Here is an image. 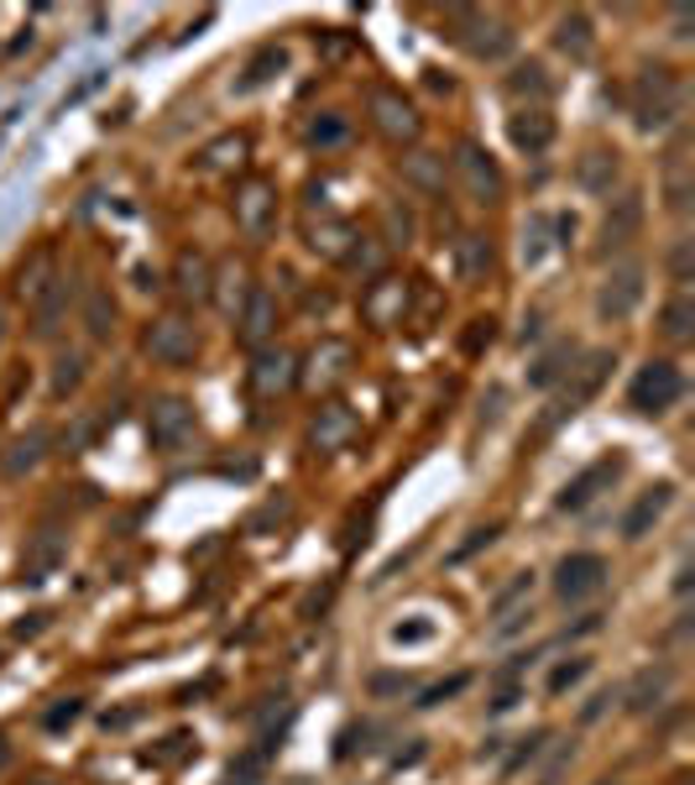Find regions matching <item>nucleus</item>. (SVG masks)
Listing matches in <instances>:
<instances>
[{
	"instance_id": "1",
	"label": "nucleus",
	"mask_w": 695,
	"mask_h": 785,
	"mask_svg": "<svg viewBox=\"0 0 695 785\" xmlns=\"http://www.w3.org/2000/svg\"><path fill=\"white\" fill-rule=\"evenodd\" d=\"M680 105H685V89H680L675 68H643L633 79V121L638 131H659V126H670L680 116Z\"/></svg>"
},
{
	"instance_id": "2",
	"label": "nucleus",
	"mask_w": 695,
	"mask_h": 785,
	"mask_svg": "<svg viewBox=\"0 0 695 785\" xmlns=\"http://www.w3.org/2000/svg\"><path fill=\"white\" fill-rule=\"evenodd\" d=\"M685 393V378H680L675 362H643L633 372V383H628V409L643 414V420H659V414H670Z\"/></svg>"
},
{
	"instance_id": "3",
	"label": "nucleus",
	"mask_w": 695,
	"mask_h": 785,
	"mask_svg": "<svg viewBox=\"0 0 695 785\" xmlns=\"http://www.w3.org/2000/svg\"><path fill=\"white\" fill-rule=\"evenodd\" d=\"M450 162H456V179H460V189L471 194V204H496L507 194V179H502L496 158L481 141H456V158Z\"/></svg>"
},
{
	"instance_id": "4",
	"label": "nucleus",
	"mask_w": 695,
	"mask_h": 785,
	"mask_svg": "<svg viewBox=\"0 0 695 785\" xmlns=\"http://www.w3.org/2000/svg\"><path fill=\"white\" fill-rule=\"evenodd\" d=\"M643 283H649L643 262H617L612 273L601 278V288H596V315H601L607 325L633 320L638 304H643Z\"/></svg>"
},
{
	"instance_id": "5",
	"label": "nucleus",
	"mask_w": 695,
	"mask_h": 785,
	"mask_svg": "<svg viewBox=\"0 0 695 785\" xmlns=\"http://www.w3.org/2000/svg\"><path fill=\"white\" fill-rule=\"evenodd\" d=\"M147 357L162 367H189L199 357V330L179 315H162L147 325Z\"/></svg>"
},
{
	"instance_id": "6",
	"label": "nucleus",
	"mask_w": 695,
	"mask_h": 785,
	"mask_svg": "<svg viewBox=\"0 0 695 785\" xmlns=\"http://www.w3.org/2000/svg\"><path fill=\"white\" fill-rule=\"evenodd\" d=\"M194 403L189 399H158L147 409V435L158 450H183V445L194 441Z\"/></svg>"
},
{
	"instance_id": "7",
	"label": "nucleus",
	"mask_w": 695,
	"mask_h": 785,
	"mask_svg": "<svg viewBox=\"0 0 695 785\" xmlns=\"http://www.w3.org/2000/svg\"><path fill=\"white\" fill-rule=\"evenodd\" d=\"M607 586V561L591 555V550H576V555H565L555 565V597L559 603H580V597H591Z\"/></svg>"
},
{
	"instance_id": "8",
	"label": "nucleus",
	"mask_w": 695,
	"mask_h": 785,
	"mask_svg": "<svg viewBox=\"0 0 695 785\" xmlns=\"http://www.w3.org/2000/svg\"><path fill=\"white\" fill-rule=\"evenodd\" d=\"M278 221V189L267 179H246L236 189V225L246 236H267Z\"/></svg>"
},
{
	"instance_id": "9",
	"label": "nucleus",
	"mask_w": 695,
	"mask_h": 785,
	"mask_svg": "<svg viewBox=\"0 0 695 785\" xmlns=\"http://www.w3.org/2000/svg\"><path fill=\"white\" fill-rule=\"evenodd\" d=\"M366 110H372V121H377V131L382 137H393V141H414L418 137V110L397 89H387V84H377L372 89V100H366Z\"/></svg>"
},
{
	"instance_id": "10",
	"label": "nucleus",
	"mask_w": 695,
	"mask_h": 785,
	"mask_svg": "<svg viewBox=\"0 0 695 785\" xmlns=\"http://www.w3.org/2000/svg\"><path fill=\"white\" fill-rule=\"evenodd\" d=\"M272 330H278V299H272L267 288H252V294L240 299L236 336L246 346H267V341H272Z\"/></svg>"
},
{
	"instance_id": "11",
	"label": "nucleus",
	"mask_w": 695,
	"mask_h": 785,
	"mask_svg": "<svg viewBox=\"0 0 695 785\" xmlns=\"http://www.w3.org/2000/svg\"><path fill=\"white\" fill-rule=\"evenodd\" d=\"M617 477H622V456H607V462H596V466H586L576 482L559 492V513H580L586 503H596L601 498V487H612Z\"/></svg>"
},
{
	"instance_id": "12",
	"label": "nucleus",
	"mask_w": 695,
	"mask_h": 785,
	"mask_svg": "<svg viewBox=\"0 0 695 785\" xmlns=\"http://www.w3.org/2000/svg\"><path fill=\"white\" fill-rule=\"evenodd\" d=\"M356 362V346L351 341H319L309 351V367H303V383L309 388H335Z\"/></svg>"
},
{
	"instance_id": "13",
	"label": "nucleus",
	"mask_w": 695,
	"mask_h": 785,
	"mask_svg": "<svg viewBox=\"0 0 695 785\" xmlns=\"http://www.w3.org/2000/svg\"><path fill=\"white\" fill-rule=\"evenodd\" d=\"M507 141H513L517 152H549V141H555V116L549 110H534V105H523L517 116H507Z\"/></svg>"
},
{
	"instance_id": "14",
	"label": "nucleus",
	"mask_w": 695,
	"mask_h": 785,
	"mask_svg": "<svg viewBox=\"0 0 695 785\" xmlns=\"http://www.w3.org/2000/svg\"><path fill=\"white\" fill-rule=\"evenodd\" d=\"M670 503H675V487H670V482H654L649 492H638L633 508L622 513V540H643V534H649V529L664 519V508H670Z\"/></svg>"
},
{
	"instance_id": "15",
	"label": "nucleus",
	"mask_w": 695,
	"mask_h": 785,
	"mask_svg": "<svg viewBox=\"0 0 695 785\" xmlns=\"http://www.w3.org/2000/svg\"><path fill=\"white\" fill-rule=\"evenodd\" d=\"M617 179H622V158H617V147H591V152H580L576 183L586 189V194H612Z\"/></svg>"
},
{
	"instance_id": "16",
	"label": "nucleus",
	"mask_w": 695,
	"mask_h": 785,
	"mask_svg": "<svg viewBox=\"0 0 695 785\" xmlns=\"http://www.w3.org/2000/svg\"><path fill=\"white\" fill-rule=\"evenodd\" d=\"M638 231H643V200L622 194V200H612L607 221H601V252H617V246L638 242Z\"/></svg>"
},
{
	"instance_id": "17",
	"label": "nucleus",
	"mask_w": 695,
	"mask_h": 785,
	"mask_svg": "<svg viewBox=\"0 0 695 785\" xmlns=\"http://www.w3.org/2000/svg\"><path fill=\"white\" fill-rule=\"evenodd\" d=\"M298 383V367L288 351H257V362H252V388H257L261 399H278V393H288V388Z\"/></svg>"
},
{
	"instance_id": "18",
	"label": "nucleus",
	"mask_w": 695,
	"mask_h": 785,
	"mask_svg": "<svg viewBox=\"0 0 695 785\" xmlns=\"http://www.w3.org/2000/svg\"><path fill=\"white\" fill-rule=\"evenodd\" d=\"M351 441H356V414H351L345 403H324L314 420V450L335 456V450H345Z\"/></svg>"
},
{
	"instance_id": "19",
	"label": "nucleus",
	"mask_w": 695,
	"mask_h": 785,
	"mask_svg": "<svg viewBox=\"0 0 695 785\" xmlns=\"http://www.w3.org/2000/svg\"><path fill=\"white\" fill-rule=\"evenodd\" d=\"M68 309V278H47V283H32V330L38 336H53Z\"/></svg>"
},
{
	"instance_id": "20",
	"label": "nucleus",
	"mask_w": 695,
	"mask_h": 785,
	"mask_svg": "<svg viewBox=\"0 0 695 785\" xmlns=\"http://www.w3.org/2000/svg\"><path fill=\"white\" fill-rule=\"evenodd\" d=\"M58 561H63V534L58 529H42L38 540L26 544V555H21V582H47L53 571H58Z\"/></svg>"
},
{
	"instance_id": "21",
	"label": "nucleus",
	"mask_w": 695,
	"mask_h": 785,
	"mask_svg": "<svg viewBox=\"0 0 695 785\" xmlns=\"http://www.w3.org/2000/svg\"><path fill=\"white\" fill-rule=\"evenodd\" d=\"M288 68V47H278V42H267V47H257L252 59H246V68H240L236 79V95H257L261 84H272Z\"/></svg>"
},
{
	"instance_id": "22",
	"label": "nucleus",
	"mask_w": 695,
	"mask_h": 785,
	"mask_svg": "<svg viewBox=\"0 0 695 785\" xmlns=\"http://www.w3.org/2000/svg\"><path fill=\"white\" fill-rule=\"evenodd\" d=\"M555 47L565 53V59H576V63L591 59V47H596L591 17H586V11H565V17L555 21Z\"/></svg>"
},
{
	"instance_id": "23",
	"label": "nucleus",
	"mask_w": 695,
	"mask_h": 785,
	"mask_svg": "<svg viewBox=\"0 0 695 785\" xmlns=\"http://www.w3.org/2000/svg\"><path fill=\"white\" fill-rule=\"evenodd\" d=\"M507 95H513L517 105L523 100H534V110H544V100H549V95H555V79H549V74H544V63H517L513 74H507Z\"/></svg>"
},
{
	"instance_id": "24",
	"label": "nucleus",
	"mask_w": 695,
	"mask_h": 785,
	"mask_svg": "<svg viewBox=\"0 0 695 785\" xmlns=\"http://www.w3.org/2000/svg\"><path fill=\"white\" fill-rule=\"evenodd\" d=\"M670 686H675V670H670V665H649V670H638L633 686H628V707H633V712H649V707H659L670 697Z\"/></svg>"
},
{
	"instance_id": "25",
	"label": "nucleus",
	"mask_w": 695,
	"mask_h": 785,
	"mask_svg": "<svg viewBox=\"0 0 695 785\" xmlns=\"http://www.w3.org/2000/svg\"><path fill=\"white\" fill-rule=\"evenodd\" d=\"M403 179L424 189V194H445V158L439 152H408L403 158Z\"/></svg>"
},
{
	"instance_id": "26",
	"label": "nucleus",
	"mask_w": 695,
	"mask_h": 785,
	"mask_svg": "<svg viewBox=\"0 0 695 785\" xmlns=\"http://www.w3.org/2000/svg\"><path fill=\"white\" fill-rule=\"evenodd\" d=\"M456 267L466 283H481L487 278V267H492V242L487 236H477V231H466L456 242Z\"/></svg>"
},
{
	"instance_id": "27",
	"label": "nucleus",
	"mask_w": 695,
	"mask_h": 785,
	"mask_svg": "<svg viewBox=\"0 0 695 785\" xmlns=\"http://www.w3.org/2000/svg\"><path fill=\"white\" fill-rule=\"evenodd\" d=\"M84 330H89V341H110V330H116V299H110V288H89L84 294Z\"/></svg>"
},
{
	"instance_id": "28",
	"label": "nucleus",
	"mask_w": 695,
	"mask_h": 785,
	"mask_svg": "<svg viewBox=\"0 0 695 785\" xmlns=\"http://www.w3.org/2000/svg\"><path fill=\"white\" fill-rule=\"evenodd\" d=\"M42 456H47V429H26V435L11 445V456H6V477H26Z\"/></svg>"
},
{
	"instance_id": "29",
	"label": "nucleus",
	"mask_w": 695,
	"mask_h": 785,
	"mask_svg": "<svg viewBox=\"0 0 695 785\" xmlns=\"http://www.w3.org/2000/svg\"><path fill=\"white\" fill-rule=\"evenodd\" d=\"M659 330H664L670 341H691V336H695V299H691V294H675V299L664 304Z\"/></svg>"
},
{
	"instance_id": "30",
	"label": "nucleus",
	"mask_w": 695,
	"mask_h": 785,
	"mask_svg": "<svg viewBox=\"0 0 695 785\" xmlns=\"http://www.w3.org/2000/svg\"><path fill=\"white\" fill-rule=\"evenodd\" d=\"M179 294H189V299H210V267H204V257H194V252H183L179 257Z\"/></svg>"
},
{
	"instance_id": "31",
	"label": "nucleus",
	"mask_w": 695,
	"mask_h": 785,
	"mask_svg": "<svg viewBox=\"0 0 695 785\" xmlns=\"http://www.w3.org/2000/svg\"><path fill=\"white\" fill-rule=\"evenodd\" d=\"M351 137V121L340 116V110H324V116H314V126H309V147H340V141Z\"/></svg>"
},
{
	"instance_id": "32",
	"label": "nucleus",
	"mask_w": 695,
	"mask_h": 785,
	"mask_svg": "<svg viewBox=\"0 0 695 785\" xmlns=\"http://www.w3.org/2000/svg\"><path fill=\"white\" fill-rule=\"evenodd\" d=\"M549 215H544V210H538V215H528V225H523V262H528V267H538V262H544V252H549Z\"/></svg>"
},
{
	"instance_id": "33",
	"label": "nucleus",
	"mask_w": 695,
	"mask_h": 785,
	"mask_svg": "<svg viewBox=\"0 0 695 785\" xmlns=\"http://www.w3.org/2000/svg\"><path fill=\"white\" fill-rule=\"evenodd\" d=\"M403 299H408V294H403V283L382 278L377 288H372V299H366V315H372L377 325H387L393 320V309H403Z\"/></svg>"
},
{
	"instance_id": "34",
	"label": "nucleus",
	"mask_w": 695,
	"mask_h": 785,
	"mask_svg": "<svg viewBox=\"0 0 695 785\" xmlns=\"http://www.w3.org/2000/svg\"><path fill=\"white\" fill-rule=\"evenodd\" d=\"M79 383H84V357L79 351H63L58 362H53V399H68Z\"/></svg>"
},
{
	"instance_id": "35",
	"label": "nucleus",
	"mask_w": 695,
	"mask_h": 785,
	"mask_svg": "<svg viewBox=\"0 0 695 785\" xmlns=\"http://www.w3.org/2000/svg\"><path fill=\"white\" fill-rule=\"evenodd\" d=\"M261 775H267V749H252V754H240L236 765L225 770L220 785H261Z\"/></svg>"
},
{
	"instance_id": "36",
	"label": "nucleus",
	"mask_w": 695,
	"mask_h": 785,
	"mask_svg": "<svg viewBox=\"0 0 695 785\" xmlns=\"http://www.w3.org/2000/svg\"><path fill=\"white\" fill-rule=\"evenodd\" d=\"M517 702H523V681H517V665H513V670H502V676H496L487 707H492V712H513Z\"/></svg>"
},
{
	"instance_id": "37",
	"label": "nucleus",
	"mask_w": 695,
	"mask_h": 785,
	"mask_svg": "<svg viewBox=\"0 0 695 785\" xmlns=\"http://www.w3.org/2000/svg\"><path fill=\"white\" fill-rule=\"evenodd\" d=\"M240 152H246V141L240 137H220L199 152V168H231V162H240Z\"/></svg>"
},
{
	"instance_id": "38",
	"label": "nucleus",
	"mask_w": 695,
	"mask_h": 785,
	"mask_svg": "<svg viewBox=\"0 0 695 785\" xmlns=\"http://www.w3.org/2000/svg\"><path fill=\"white\" fill-rule=\"evenodd\" d=\"M466 686H471V676L460 670V676H450V681H435V686H424V691H418V702H414V707H424V712H429V707H445V702H450V697H460Z\"/></svg>"
},
{
	"instance_id": "39",
	"label": "nucleus",
	"mask_w": 695,
	"mask_h": 785,
	"mask_svg": "<svg viewBox=\"0 0 695 785\" xmlns=\"http://www.w3.org/2000/svg\"><path fill=\"white\" fill-rule=\"evenodd\" d=\"M565 362H576V346H555V351H549V357H538L534 362V372H528V378H534L538 388H549L559 378V372H565Z\"/></svg>"
},
{
	"instance_id": "40",
	"label": "nucleus",
	"mask_w": 695,
	"mask_h": 785,
	"mask_svg": "<svg viewBox=\"0 0 695 785\" xmlns=\"http://www.w3.org/2000/svg\"><path fill=\"white\" fill-rule=\"evenodd\" d=\"M586 670H591V665L580 660V655H570V660H559L555 670H549V697H565V691H570V686H576L580 676H586Z\"/></svg>"
},
{
	"instance_id": "41",
	"label": "nucleus",
	"mask_w": 695,
	"mask_h": 785,
	"mask_svg": "<svg viewBox=\"0 0 695 785\" xmlns=\"http://www.w3.org/2000/svg\"><path fill=\"white\" fill-rule=\"evenodd\" d=\"M345 242H356L345 225H324V231H314V252H324V257H345Z\"/></svg>"
},
{
	"instance_id": "42",
	"label": "nucleus",
	"mask_w": 695,
	"mask_h": 785,
	"mask_svg": "<svg viewBox=\"0 0 695 785\" xmlns=\"http://www.w3.org/2000/svg\"><path fill=\"white\" fill-rule=\"evenodd\" d=\"M544 739H549L544 728H538V733H528V739H517V754H513V760H507V775H513V770H523V765H528V760H534L538 749H544Z\"/></svg>"
},
{
	"instance_id": "43",
	"label": "nucleus",
	"mask_w": 695,
	"mask_h": 785,
	"mask_svg": "<svg viewBox=\"0 0 695 785\" xmlns=\"http://www.w3.org/2000/svg\"><path fill=\"white\" fill-rule=\"evenodd\" d=\"M429 634H435V624H429V618H414V624H397L393 628V645H424Z\"/></svg>"
},
{
	"instance_id": "44",
	"label": "nucleus",
	"mask_w": 695,
	"mask_h": 785,
	"mask_svg": "<svg viewBox=\"0 0 695 785\" xmlns=\"http://www.w3.org/2000/svg\"><path fill=\"white\" fill-rule=\"evenodd\" d=\"M79 712H84V702H79V697H63V702L53 707V712H47L42 723L53 728V733H58V728H68V723H74V718H79Z\"/></svg>"
},
{
	"instance_id": "45",
	"label": "nucleus",
	"mask_w": 695,
	"mask_h": 785,
	"mask_svg": "<svg viewBox=\"0 0 695 785\" xmlns=\"http://www.w3.org/2000/svg\"><path fill=\"white\" fill-rule=\"evenodd\" d=\"M496 534H502V523H481V529H471V540H466V544L456 550V561H466V555H477L481 544H492Z\"/></svg>"
},
{
	"instance_id": "46",
	"label": "nucleus",
	"mask_w": 695,
	"mask_h": 785,
	"mask_svg": "<svg viewBox=\"0 0 695 785\" xmlns=\"http://www.w3.org/2000/svg\"><path fill=\"white\" fill-rule=\"evenodd\" d=\"M387 231H393V246H408V236H414V221H408L403 210H387Z\"/></svg>"
},
{
	"instance_id": "47",
	"label": "nucleus",
	"mask_w": 695,
	"mask_h": 785,
	"mask_svg": "<svg viewBox=\"0 0 695 785\" xmlns=\"http://www.w3.org/2000/svg\"><path fill=\"white\" fill-rule=\"evenodd\" d=\"M523 592H528V571H523V576H517V582L513 586H507V592H496V613H507V607H513L517 603V597H523Z\"/></svg>"
},
{
	"instance_id": "48",
	"label": "nucleus",
	"mask_w": 695,
	"mask_h": 785,
	"mask_svg": "<svg viewBox=\"0 0 695 785\" xmlns=\"http://www.w3.org/2000/svg\"><path fill=\"white\" fill-rule=\"evenodd\" d=\"M670 267H675L680 283L691 278V242H675V252H670Z\"/></svg>"
},
{
	"instance_id": "49",
	"label": "nucleus",
	"mask_w": 695,
	"mask_h": 785,
	"mask_svg": "<svg viewBox=\"0 0 695 785\" xmlns=\"http://www.w3.org/2000/svg\"><path fill=\"white\" fill-rule=\"evenodd\" d=\"M387 691H408V676H372V697H387Z\"/></svg>"
},
{
	"instance_id": "50",
	"label": "nucleus",
	"mask_w": 695,
	"mask_h": 785,
	"mask_svg": "<svg viewBox=\"0 0 695 785\" xmlns=\"http://www.w3.org/2000/svg\"><path fill=\"white\" fill-rule=\"evenodd\" d=\"M42 618H47V613H32V618H21V624H17V639H26V634H38V628H42Z\"/></svg>"
},
{
	"instance_id": "51",
	"label": "nucleus",
	"mask_w": 695,
	"mask_h": 785,
	"mask_svg": "<svg viewBox=\"0 0 695 785\" xmlns=\"http://www.w3.org/2000/svg\"><path fill=\"white\" fill-rule=\"evenodd\" d=\"M6 760H11V744H6V733H0V770H6Z\"/></svg>"
},
{
	"instance_id": "52",
	"label": "nucleus",
	"mask_w": 695,
	"mask_h": 785,
	"mask_svg": "<svg viewBox=\"0 0 695 785\" xmlns=\"http://www.w3.org/2000/svg\"><path fill=\"white\" fill-rule=\"evenodd\" d=\"M42 785H53V781H42Z\"/></svg>"
}]
</instances>
